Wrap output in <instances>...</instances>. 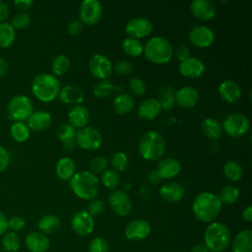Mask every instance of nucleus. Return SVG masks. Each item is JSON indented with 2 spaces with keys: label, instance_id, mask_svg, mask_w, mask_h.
<instances>
[{
  "label": "nucleus",
  "instance_id": "obj_37",
  "mask_svg": "<svg viewBox=\"0 0 252 252\" xmlns=\"http://www.w3.org/2000/svg\"><path fill=\"white\" fill-rule=\"evenodd\" d=\"M70 66H71L70 58L65 54H58L52 60L51 70L54 75L61 76L69 70Z\"/></svg>",
  "mask_w": 252,
  "mask_h": 252
},
{
  "label": "nucleus",
  "instance_id": "obj_60",
  "mask_svg": "<svg viewBox=\"0 0 252 252\" xmlns=\"http://www.w3.org/2000/svg\"><path fill=\"white\" fill-rule=\"evenodd\" d=\"M9 70V64H8V61L0 56V76H4L5 74H7Z\"/></svg>",
  "mask_w": 252,
  "mask_h": 252
},
{
  "label": "nucleus",
  "instance_id": "obj_14",
  "mask_svg": "<svg viewBox=\"0 0 252 252\" xmlns=\"http://www.w3.org/2000/svg\"><path fill=\"white\" fill-rule=\"evenodd\" d=\"M71 227L76 234L86 236L93 232L94 221L87 211H79L75 213L71 219Z\"/></svg>",
  "mask_w": 252,
  "mask_h": 252
},
{
  "label": "nucleus",
  "instance_id": "obj_54",
  "mask_svg": "<svg viewBox=\"0 0 252 252\" xmlns=\"http://www.w3.org/2000/svg\"><path fill=\"white\" fill-rule=\"evenodd\" d=\"M175 56L178 60L183 61L185 59H187L188 57H190V49L188 48L187 45H184V44H181L179 46H177L176 50H175Z\"/></svg>",
  "mask_w": 252,
  "mask_h": 252
},
{
  "label": "nucleus",
  "instance_id": "obj_61",
  "mask_svg": "<svg viewBox=\"0 0 252 252\" xmlns=\"http://www.w3.org/2000/svg\"><path fill=\"white\" fill-rule=\"evenodd\" d=\"M191 252H209V250L207 249V247L205 246V244L198 243V244H195V245L191 248Z\"/></svg>",
  "mask_w": 252,
  "mask_h": 252
},
{
  "label": "nucleus",
  "instance_id": "obj_52",
  "mask_svg": "<svg viewBox=\"0 0 252 252\" xmlns=\"http://www.w3.org/2000/svg\"><path fill=\"white\" fill-rule=\"evenodd\" d=\"M10 164V154L6 148L0 146V172L4 171Z\"/></svg>",
  "mask_w": 252,
  "mask_h": 252
},
{
  "label": "nucleus",
  "instance_id": "obj_29",
  "mask_svg": "<svg viewBox=\"0 0 252 252\" xmlns=\"http://www.w3.org/2000/svg\"><path fill=\"white\" fill-rule=\"evenodd\" d=\"M90 113L86 106L82 104L74 105L68 112L69 124L75 128H83L89 122Z\"/></svg>",
  "mask_w": 252,
  "mask_h": 252
},
{
  "label": "nucleus",
  "instance_id": "obj_2",
  "mask_svg": "<svg viewBox=\"0 0 252 252\" xmlns=\"http://www.w3.org/2000/svg\"><path fill=\"white\" fill-rule=\"evenodd\" d=\"M70 187L74 194L83 200H93L99 191V180L90 170L75 172L70 179Z\"/></svg>",
  "mask_w": 252,
  "mask_h": 252
},
{
  "label": "nucleus",
  "instance_id": "obj_48",
  "mask_svg": "<svg viewBox=\"0 0 252 252\" xmlns=\"http://www.w3.org/2000/svg\"><path fill=\"white\" fill-rule=\"evenodd\" d=\"M129 88H130L131 92L138 96L144 95L146 93V90H147L144 81L138 77H132L130 79Z\"/></svg>",
  "mask_w": 252,
  "mask_h": 252
},
{
  "label": "nucleus",
  "instance_id": "obj_8",
  "mask_svg": "<svg viewBox=\"0 0 252 252\" xmlns=\"http://www.w3.org/2000/svg\"><path fill=\"white\" fill-rule=\"evenodd\" d=\"M221 126L222 130H224L228 136L238 138L248 132L250 122L249 119L242 113H230L224 118Z\"/></svg>",
  "mask_w": 252,
  "mask_h": 252
},
{
  "label": "nucleus",
  "instance_id": "obj_35",
  "mask_svg": "<svg viewBox=\"0 0 252 252\" xmlns=\"http://www.w3.org/2000/svg\"><path fill=\"white\" fill-rule=\"evenodd\" d=\"M10 134L14 141L23 143L29 139L30 129L26 123L22 121H15L10 128Z\"/></svg>",
  "mask_w": 252,
  "mask_h": 252
},
{
  "label": "nucleus",
  "instance_id": "obj_26",
  "mask_svg": "<svg viewBox=\"0 0 252 252\" xmlns=\"http://www.w3.org/2000/svg\"><path fill=\"white\" fill-rule=\"evenodd\" d=\"M184 188L176 182H168L163 184L159 189V195L163 200L169 203H177L184 197Z\"/></svg>",
  "mask_w": 252,
  "mask_h": 252
},
{
  "label": "nucleus",
  "instance_id": "obj_9",
  "mask_svg": "<svg viewBox=\"0 0 252 252\" xmlns=\"http://www.w3.org/2000/svg\"><path fill=\"white\" fill-rule=\"evenodd\" d=\"M76 144L85 150H96L102 144V136L97 129L85 126L76 132Z\"/></svg>",
  "mask_w": 252,
  "mask_h": 252
},
{
  "label": "nucleus",
  "instance_id": "obj_7",
  "mask_svg": "<svg viewBox=\"0 0 252 252\" xmlns=\"http://www.w3.org/2000/svg\"><path fill=\"white\" fill-rule=\"evenodd\" d=\"M10 118L15 121H24L33 111V104L30 97L25 94H17L13 96L7 106Z\"/></svg>",
  "mask_w": 252,
  "mask_h": 252
},
{
  "label": "nucleus",
  "instance_id": "obj_50",
  "mask_svg": "<svg viewBox=\"0 0 252 252\" xmlns=\"http://www.w3.org/2000/svg\"><path fill=\"white\" fill-rule=\"evenodd\" d=\"M104 203L103 201L99 199H93L91 202L88 204V213L94 217V216H98L104 211Z\"/></svg>",
  "mask_w": 252,
  "mask_h": 252
},
{
  "label": "nucleus",
  "instance_id": "obj_11",
  "mask_svg": "<svg viewBox=\"0 0 252 252\" xmlns=\"http://www.w3.org/2000/svg\"><path fill=\"white\" fill-rule=\"evenodd\" d=\"M80 18L83 24H96L102 14V6L98 0H84L79 8Z\"/></svg>",
  "mask_w": 252,
  "mask_h": 252
},
{
  "label": "nucleus",
  "instance_id": "obj_36",
  "mask_svg": "<svg viewBox=\"0 0 252 252\" xmlns=\"http://www.w3.org/2000/svg\"><path fill=\"white\" fill-rule=\"evenodd\" d=\"M174 93H175V91L173 90V88L171 86L166 85V86H163L160 88L158 101L161 106V109L169 110L173 107V105L175 104Z\"/></svg>",
  "mask_w": 252,
  "mask_h": 252
},
{
  "label": "nucleus",
  "instance_id": "obj_21",
  "mask_svg": "<svg viewBox=\"0 0 252 252\" xmlns=\"http://www.w3.org/2000/svg\"><path fill=\"white\" fill-rule=\"evenodd\" d=\"M51 114L44 110L32 111L27 119V126L30 130L40 132L47 129L51 124Z\"/></svg>",
  "mask_w": 252,
  "mask_h": 252
},
{
  "label": "nucleus",
  "instance_id": "obj_42",
  "mask_svg": "<svg viewBox=\"0 0 252 252\" xmlns=\"http://www.w3.org/2000/svg\"><path fill=\"white\" fill-rule=\"evenodd\" d=\"M100 180L105 187L109 189H115L120 183V176L116 170L108 168L101 173Z\"/></svg>",
  "mask_w": 252,
  "mask_h": 252
},
{
  "label": "nucleus",
  "instance_id": "obj_18",
  "mask_svg": "<svg viewBox=\"0 0 252 252\" xmlns=\"http://www.w3.org/2000/svg\"><path fill=\"white\" fill-rule=\"evenodd\" d=\"M200 98L199 91L192 86H184L174 93L175 103L181 107H193Z\"/></svg>",
  "mask_w": 252,
  "mask_h": 252
},
{
  "label": "nucleus",
  "instance_id": "obj_23",
  "mask_svg": "<svg viewBox=\"0 0 252 252\" xmlns=\"http://www.w3.org/2000/svg\"><path fill=\"white\" fill-rule=\"evenodd\" d=\"M190 11L200 20H210L216 14L215 5L210 0H193L190 4Z\"/></svg>",
  "mask_w": 252,
  "mask_h": 252
},
{
  "label": "nucleus",
  "instance_id": "obj_31",
  "mask_svg": "<svg viewBox=\"0 0 252 252\" xmlns=\"http://www.w3.org/2000/svg\"><path fill=\"white\" fill-rule=\"evenodd\" d=\"M135 104V99L132 94L128 93H121L118 94L112 102L113 108L116 113L118 114H126L129 113Z\"/></svg>",
  "mask_w": 252,
  "mask_h": 252
},
{
  "label": "nucleus",
  "instance_id": "obj_22",
  "mask_svg": "<svg viewBox=\"0 0 252 252\" xmlns=\"http://www.w3.org/2000/svg\"><path fill=\"white\" fill-rule=\"evenodd\" d=\"M58 96L60 100L66 104L78 105L84 100L85 94L81 88L75 85H65L63 88H60Z\"/></svg>",
  "mask_w": 252,
  "mask_h": 252
},
{
  "label": "nucleus",
  "instance_id": "obj_32",
  "mask_svg": "<svg viewBox=\"0 0 252 252\" xmlns=\"http://www.w3.org/2000/svg\"><path fill=\"white\" fill-rule=\"evenodd\" d=\"M37 226L39 231L43 234H52L60 227V220L53 214H46L39 219Z\"/></svg>",
  "mask_w": 252,
  "mask_h": 252
},
{
  "label": "nucleus",
  "instance_id": "obj_1",
  "mask_svg": "<svg viewBox=\"0 0 252 252\" xmlns=\"http://www.w3.org/2000/svg\"><path fill=\"white\" fill-rule=\"evenodd\" d=\"M193 213L202 222H212L220 213L221 202L211 192L199 193L193 201Z\"/></svg>",
  "mask_w": 252,
  "mask_h": 252
},
{
  "label": "nucleus",
  "instance_id": "obj_20",
  "mask_svg": "<svg viewBox=\"0 0 252 252\" xmlns=\"http://www.w3.org/2000/svg\"><path fill=\"white\" fill-rule=\"evenodd\" d=\"M49 245V238L40 231H32L25 238V246L30 252H46Z\"/></svg>",
  "mask_w": 252,
  "mask_h": 252
},
{
  "label": "nucleus",
  "instance_id": "obj_47",
  "mask_svg": "<svg viewBox=\"0 0 252 252\" xmlns=\"http://www.w3.org/2000/svg\"><path fill=\"white\" fill-rule=\"evenodd\" d=\"M88 252H108V243L102 237H94L89 244Z\"/></svg>",
  "mask_w": 252,
  "mask_h": 252
},
{
  "label": "nucleus",
  "instance_id": "obj_43",
  "mask_svg": "<svg viewBox=\"0 0 252 252\" xmlns=\"http://www.w3.org/2000/svg\"><path fill=\"white\" fill-rule=\"evenodd\" d=\"M114 86L112 84V82H110L109 80H100L98 81L93 88V94H94V96L96 97H106L108 96L111 92L113 91Z\"/></svg>",
  "mask_w": 252,
  "mask_h": 252
},
{
  "label": "nucleus",
  "instance_id": "obj_33",
  "mask_svg": "<svg viewBox=\"0 0 252 252\" xmlns=\"http://www.w3.org/2000/svg\"><path fill=\"white\" fill-rule=\"evenodd\" d=\"M202 130L204 134L211 140H217L222 134V126L220 122L213 117H207L202 122Z\"/></svg>",
  "mask_w": 252,
  "mask_h": 252
},
{
  "label": "nucleus",
  "instance_id": "obj_59",
  "mask_svg": "<svg viewBox=\"0 0 252 252\" xmlns=\"http://www.w3.org/2000/svg\"><path fill=\"white\" fill-rule=\"evenodd\" d=\"M148 179H149V181H150L151 183H153V184H158V183L160 181L161 178H160L157 169H156V170H152L151 172H149V174H148Z\"/></svg>",
  "mask_w": 252,
  "mask_h": 252
},
{
  "label": "nucleus",
  "instance_id": "obj_56",
  "mask_svg": "<svg viewBox=\"0 0 252 252\" xmlns=\"http://www.w3.org/2000/svg\"><path fill=\"white\" fill-rule=\"evenodd\" d=\"M9 15H10L9 6L5 2L0 1V23L5 22L8 19Z\"/></svg>",
  "mask_w": 252,
  "mask_h": 252
},
{
  "label": "nucleus",
  "instance_id": "obj_16",
  "mask_svg": "<svg viewBox=\"0 0 252 252\" xmlns=\"http://www.w3.org/2000/svg\"><path fill=\"white\" fill-rule=\"evenodd\" d=\"M151 233L150 223L142 219L131 220L125 227L124 234L127 239L132 241H140L146 239Z\"/></svg>",
  "mask_w": 252,
  "mask_h": 252
},
{
  "label": "nucleus",
  "instance_id": "obj_28",
  "mask_svg": "<svg viewBox=\"0 0 252 252\" xmlns=\"http://www.w3.org/2000/svg\"><path fill=\"white\" fill-rule=\"evenodd\" d=\"M232 252H252V230H240L231 239Z\"/></svg>",
  "mask_w": 252,
  "mask_h": 252
},
{
  "label": "nucleus",
  "instance_id": "obj_39",
  "mask_svg": "<svg viewBox=\"0 0 252 252\" xmlns=\"http://www.w3.org/2000/svg\"><path fill=\"white\" fill-rule=\"evenodd\" d=\"M1 245L6 252H17L21 245L20 237L16 232L7 231L2 235Z\"/></svg>",
  "mask_w": 252,
  "mask_h": 252
},
{
  "label": "nucleus",
  "instance_id": "obj_53",
  "mask_svg": "<svg viewBox=\"0 0 252 252\" xmlns=\"http://www.w3.org/2000/svg\"><path fill=\"white\" fill-rule=\"evenodd\" d=\"M83 30V23L81 20H73L67 26V32L71 35L79 34Z\"/></svg>",
  "mask_w": 252,
  "mask_h": 252
},
{
  "label": "nucleus",
  "instance_id": "obj_44",
  "mask_svg": "<svg viewBox=\"0 0 252 252\" xmlns=\"http://www.w3.org/2000/svg\"><path fill=\"white\" fill-rule=\"evenodd\" d=\"M112 169L118 171H124L129 165L128 156L123 151H116L111 158Z\"/></svg>",
  "mask_w": 252,
  "mask_h": 252
},
{
  "label": "nucleus",
  "instance_id": "obj_19",
  "mask_svg": "<svg viewBox=\"0 0 252 252\" xmlns=\"http://www.w3.org/2000/svg\"><path fill=\"white\" fill-rule=\"evenodd\" d=\"M218 92L222 100L228 103H234L241 96V89L233 80H223L218 87Z\"/></svg>",
  "mask_w": 252,
  "mask_h": 252
},
{
  "label": "nucleus",
  "instance_id": "obj_27",
  "mask_svg": "<svg viewBox=\"0 0 252 252\" xmlns=\"http://www.w3.org/2000/svg\"><path fill=\"white\" fill-rule=\"evenodd\" d=\"M181 170L180 162L173 158H162L157 167V171L158 172L160 178L169 179L175 177Z\"/></svg>",
  "mask_w": 252,
  "mask_h": 252
},
{
  "label": "nucleus",
  "instance_id": "obj_38",
  "mask_svg": "<svg viewBox=\"0 0 252 252\" xmlns=\"http://www.w3.org/2000/svg\"><path fill=\"white\" fill-rule=\"evenodd\" d=\"M239 195H240V193H239L238 188L229 184V185L223 186L220 189L218 197H219L220 201L221 202V204L223 203L226 205H230V204L235 203L238 200Z\"/></svg>",
  "mask_w": 252,
  "mask_h": 252
},
{
  "label": "nucleus",
  "instance_id": "obj_55",
  "mask_svg": "<svg viewBox=\"0 0 252 252\" xmlns=\"http://www.w3.org/2000/svg\"><path fill=\"white\" fill-rule=\"evenodd\" d=\"M33 4H34L33 0H16L14 2V5L16 6V8L23 12L31 9L33 6Z\"/></svg>",
  "mask_w": 252,
  "mask_h": 252
},
{
  "label": "nucleus",
  "instance_id": "obj_40",
  "mask_svg": "<svg viewBox=\"0 0 252 252\" xmlns=\"http://www.w3.org/2000/svg\"><path fill=\"white\" fill-rule=\"evenodd\" d=\"M144 45L142 42L134 37H125L122 41V49L123 51L130 56H139L143 52Z\"/></svg>",
  "mask_w": 252,
  "mask_h": 252
},
{
  "label": "nucleus",
  "instance_id": "obj_13",
  "mask_svg": "<svg viewBox=\"0 0 252 252\" xmlns=\"http://www.w3.org/2000/svg\"><path fill=\"white\" fill-rule=\"evenodd\" d=\"M108 202L112 211L118 216L125 217L132 211L133 204L126 192L121 190H114L109 194Z\"/></svg>",
  "mask_w": 252,
  "mask_h": 252
},
{
  "label": "nucleus",
  "instance_id": "obj_34",
  "mask_svg": "<svg viewBox=\"0 0 252 252\" xmlns=\"http://www.w3.org/2000/svg\"><path fill=\"white\" fill-rule=\"evenodd\" d=\"M16 38L15 29L10 23L3 22L0 23V47L8 48L10 47Z\"/></svg>",
  "mask_w": 252,
  "mask_h": 252
},
{
  "label": "nucleus",
  "instance_id": "obj_25",
  "mask_svg": "<svg viewBox=\"0 0 252 252\" xmlns=\"http://www.w3.org/2000/svg\"><path fill=\"white\" fill-rule=\"evenodd\" d=\"M76 128L69 123H62L56 130V136L61 142L62 146L71 151L76 147Z\"/></svg>",
  "mask_w": 252,
  "mask_h": 252
},
{
  "label": "nucleus",
  "instance_id": "obj_15",
  "mask_svg": "<svg viewBox=\"0 0 252 252\" xmlns=\"http://www.w3.org/2000/svg\"><path fill=\"white\" fill-rule=\"evenodd\" d=\"M189 39L198 47H208L214 42L215 33L206 25H196L189 32Z\"/></svg>",
  "mask_w": 252,
  "mask_h": 252
},
{
  "label": "nucleus",
  "instance_id": "obj_5",
  "mask_svg": "<svg viewBox=\"0 0 252 252\" xmlns=\"http://www.w3.org/2000/svg\"><path fill=\"white\" fill-rule=\"evenodd\" d=\"M60 83L58 79L48 73L36 75L32 83V92L34 96L43 102H50L58 95Z\"/></svg>",
  "mask_w": 252,
  "mask_h": 252
},
{
  "label": "nucleus",
  "instance_id": "obj_10",
  "mask_svg": "<svg viewBox=\"0 0 252 252\" xmlns=\"http://www.w3.org/2000/svg\"><path fill=\"white\" fill-rule=\"evenodd\" d=\"M89 69L92 75L100 80H106L112 73L110 59L101 53L94 54L89 60Z\"/></svg>",
  "mask_w": 252,
  "mask_h": 252
},
{
  "label": "nucleus",
  "instance_id": "obj_57",
  "mask_svg": "<svg viewBox=\"0 0 252 252\" xmlns=\"http://www.w3.org/2000/svg\"><path fill=\"white\" fill-rule=\"evenodd\" d=\"M8 231V219L0 211V235H3Z\"/></svg>",
  "mask_w": 252,
  "mask_h": 252
},
{
  "label": "nucleus",
  "instance_id": "obj_41",
  "mask_svg": "<svg viewBox=\"0 0 252 252\" xmlns=\"http://www.w3.org/2000/svg\"><path fill=\"white\" fill-rule=\"evenodd\" d=\"M223 172L224 175L232 181H237L241 179L243 175L242 166L236 160H227L223 165Z\"/></svg>",
  "mask_w": 252,
  "mask_h": 252
},
{
  "label": "nucleus",
  "instance_id": "obj_46",
  "mask_svg": "<svg viewBox=\"0 0 252 252\" xmlns=\"http://www.w3.org/2000/svg\"><path fill=\"white\" fill-rule=\"evenodd\" d=\"M10 24L14 29L27 28L31 24V16L27 12H20L13 17L12 23Z\"/></svg>",
  "mask_w": 252,
  "mask_h": 252
},
{
  "label": "nucleus",
  "instance_id": "obj_30",
  "mask_svg": "<svg viewBox=\"0 0 252 252\" xmlns=\"http://www.w3.org/2000/svg\"><path fill=\"white\" fill-rule=\"evenodd\" d=\"M56 175L62 180H70L76 172V164L70 157H63L58 159L55 165Z\"/></svg>",
  "mask_w": 252,
  "mask_h": 252
},
{
  "label": "nucleus",
  "instance_id": "obj_45",
  "mask_svg": "<svg viewBox=\"0 0 252 252\" xmlns=\"http://www.w3.org/2000/svg\"><path fill=\"white\" fill-rule=\"evenodd\" d=\"M107 165H108V159L102 156L94 158L89 164L91 169L90 171L95 175L97 173H102L105 169H107Z\"/></svg>",
  "mask_w": 252,
  "mask_h": 252
},
{
  "label": "nucleus",
  "instance_id": "obj_17",
  "mask_svg": "<svg viewBox=\"0 0 252 252\" xmlns=\"http://www.w3.org/2000/svg\"><path fill=\"white\" fill-rule=\"evenodd\" d=\"M179 72L182 76L190 79L199 78L206 70L205 63L198 57L190 56L179 63Z\"/></svg>",
  "mask_w": 252,
  "mask_h": 252
},
{
  "label": "nucleus",
  "instance_id": "obj_3",
  "mask_svg": "<svg viewBox=\"0 0 252 252\" xmlns=\"http://www.w3.org/2000/svg\"><path fill=\"white\" fill-rule=\"evenodd\" d=\"M204 241L209 252H223L231 243L230 230L222 222L212 221L206 227Z\"/></svg>",
  "mask_w": 252,
  "mask_h": 252
},
{
  "label": "nucleus",
  "instance_id": "obj_24",
  "mask_svg": "<svg viewBox=\"0 0 252 252\" xmlns=\"http://www.w3.org/2000/svg\"><path fill=\"white\" fill-rule=\"evenodd\" d=\"M161 110L162 109H161L158 99L155 98V97H149V98L144 99L139 104L137 113H138L139 117H141L143 119L152 120L155 117H157Z\"/></svg>",
  "mask_w": 252,
  "mask_h": 252
},
{
  "label": "nucleus",
  "instance_id": "obj_49",
  "mask_svg": "<svg viewBox=\"0 0 252 252\" xmlns=\"http://www.w3.org/2000/svg\"><path fill=\"white\" fill-rule=\"evenodd\" d=\"M26 225V220L20 216H14L8 220V229L13 232L21 231Z\"/></svg>",
  "mask_w": 252,
  "mask_h": 252
},
{
  "label": "nucleus",
  "instance_id": "obj_6",
  "mask_svg": "<svg viewBox=\"0 0 252 252\" xmlns=\"http://www.w3.org/2000/svg\"><path fill=\"white\" fill-rule=\"evenodd\" d=\"M138 148L142 158L146 160L155 161L163 156L165 140L158 132L150 130L141 137Z\"/></svg>",
  "mask_w": 252,
  "mask_h": 252
},
{
  "label": "nucleus",
  "instance_id": "obj_4",
  "mask_svg": "<svg viewBox=\"0 0 252 252\" xmlns=\"http://www.w3.org/2000/svg\"><path fill=\"white\" fill-rule=\"evenodd\" d=\"M143 52L148 60L156 64H165L172 58L173 47L168 39L157 35L147 40Z\"/></svg>",
  "mask_w": 252,
  "mask_h": 252
},
{
  "label": "nucleus",
  "instance_id": "obj_51",
  "mask_svg": "<svg viewBox=\"0 0 252 252\" xmlns=\"http://www.w3.org/2000/svg\"><path fill=\"white\" fill-rule=\"evenodd\" d=\"M114 71H115V73H117L119 75L126 76V75H129L133 71V65L129 60L122 59L115 64Z\"/></svg>",
  "mask_w": 252,
  "mask_h": 252
},
{
  "label": "nucleus",
  "instance_id": "obj_58",
  "mask_svg": "<svg viewBox=\"0 0 252 252\" xmlns=\"http://www.w3.org/2000/svg\"><path fill=\"white\" fill-rule=\"evenodd\" d=\"M242 219L244 220H246L247 222H251L252 221V207L250 205L243 209V211H242Z\"/></svg>",
  "mask_w": 252,
  "mask_h": 252
},
{
  "label": "nucleus",
  "instance_id": "obj_12",
  "mask_svg": "<svg viewBox=\"0 0 252 252\" xmlns=\"http://www.w3.org/2000/svg\"><path fill=\"white\" fill-rule=\"evenodd\" d=\"M153 24L146 17H134L130 19L126 26L125 32L130 37L134 38H142L148 36L152 32Z\"/></svg>",
  "mask_w": 252,
  "mask_h": 252
}]
</instances>
